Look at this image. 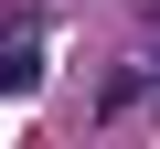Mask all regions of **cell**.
I'll list each match as a JSON object with an SVG mask.
<instances>
[{
    "mask_svg": "<svg viewBox=\"0 0 160 149\" xmlns=\"http://www.w3.org/2000/svg\"><path fill=\"white\" fill-rule=\"evenodd\" d=\"M149 11H160V0H149Z\"/></svg>",
    "mask_w": 160,
    "mask_h": 149,
    "instance_id": "cell-1",
    "label": "cell"
}]
</instances>
